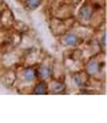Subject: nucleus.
<instances>
[{
	"instance_id": "0eeeda50",
	"label": "nucleus",
	"mask_w": 107,
	"mask_h": 123,
	"mask_svg": "<svg viewBox=\"0 0 107 123\" xmlns=\"http://www.w3.org/2000/svg\"><path fill=\"white\" fill-rule=\"evenodd\" d=\"M52 91H55V92H62L64 90V84L63 83H58V82H55V83L51 86Z\"/></svg>"
},
{
	"instance_id": "39448f33",
	"label": "nucleus",
	"mask_w": 107,
	"mask_h": 123,
	"mask_svg": "<svg viewBox=\"0 0 107 123\" xmlns=\"http://www.w3.org/2000/svg\"><path fill=\"white\" fill-rule=\"evenodd\" d=\"M40 4H42V0H25L24 1V6L27 9L30 11H35L36 8H39Z\"/></svg>"
},
{
	"instance_id": "423d86ee",
	"label": "nucleus",
	"mask_w": 107,
	"mask_h": 123,
	"mask_svg": "<svg viewBox=\"0 0 107 123\" xmlns=\"http://www.w3.org/2000/svg\"><path fill=\"white\" fill-rule=\"evenodd\" d=\"M47 90H48V87H47V84L44 83L43 80H42V82H39V83L34 87V92H35V94H39V95H40V94H46Z\"/></svg>"
},
{
	"instance_id": "6e6552de",
	"label": "nucleus",
	"mask_w": 107,
	"mask_h": 123,
	"mask_svg": "<svg viewBox=\"0 0 107 123\" xmlns=\"http://www.w3.org/2000/svg\"><path fill=\"white\" fill-rule=\"evenodd\" d=\"M74 82H75V83H76L78 86H83V83H84V82H83V80L80 79V76H79V75H76V76H74Z\"/></svg>"
},
{
	"instance_id": "7ed1b4c3",
	"label": "nucleus",
	"mask_w": 107,
	"mask_h": 123,
	"mask_svg": "<svg viewBox=\"0 0 107 123\" xmlns=\"http://www.w3.org/2000/svg\"><path fill=\"white\" fill-rule=\"evenodd\" d=\"M62 42H63V44H66V46L74 47L75 44L78 43V36L75 34H72V32H70V34L64 35L63 39H62Z\"/></svg>"
},
{
	"instance_id": "f257e3e1",
	"label": "nucleus",
	"mask_w": 107,
	"mask_h": 123,
	"mask_svg": "<svg viewBox=\"0 0 107 123\" xmlns=\"http://www.w3.org/2000/svg\"><path fill=\"white\" fill-rule=\"evenodd\" d=\"M23 78H24L25 82H32L34 79H36V78H38L36 68H34V67H27L24 71H23Z\"/></svg>"
},
{
	"instance_id": "20e7f679",
	"label": "nucleus",
	"mask_w": 107,
	"mask_h": 123,
	"mask_svg": "<svg viewBox=\"0 0 107 123\" xmlns=\"http://www.w3.org/2000/svg\"><path fill=\"white\" fill-rule=\"evenodd\" d=\"M79 15H80V18H82V19L88 20V19L91 18V15H92L91 7H90V6H83L82 8H80V11H79Z\"/></svg>"
},
{
	"instance_id": "f03ea898",
	"label": "nucleus",
	"mask_w": 107,
	"mask_h": 123,
	"mask_svg": "<svg viewBox=\"0 0 107 123\" xmlns=\"http://www.w3.org/2000/svg\"><path fill=\"white\" fill-rule=\"evenodd\" d=\"M36 72H38V78H40L42 80H46V79H48V78L51 76V68H50L48 66H46V64L40 66V67L36 70Z\"/></svg>"
}]
</instances>
